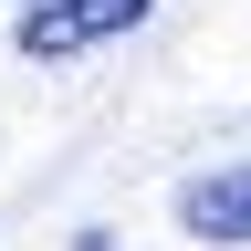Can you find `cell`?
<instances>
[{
    "mask_svg": "<svg viewBox=\"0 0 251 251\" xmlns=\"http://www.w3.org/2000/svg\"><path fill=\"white\" fill-rule=\"evenodd\" d=\"M147 11H157V0H31L11 42H21L31 63H74V52H94V42H126Z\"/></svg>",
    "mask_w": 251,
    "mask_h": 251,
    "instance_id": "6da1fadb",
    "label": "cell"
},
{
    "mask_svg": "<svg viewBox=\"0 0 251 251\" xmlns=\"http://www.w3.org/2000/svg\"><path fill=\"white\" fill-rule=\"evenodd\" d=\"M178 220H188L199 241H251V168H209V178L178 199Z\"/></svg>",
    "mask_w": 251,
    "mask_h": 251,
    "instance_id": "7a4b0ae2",
    "label": "cell"
}]
</instances>
